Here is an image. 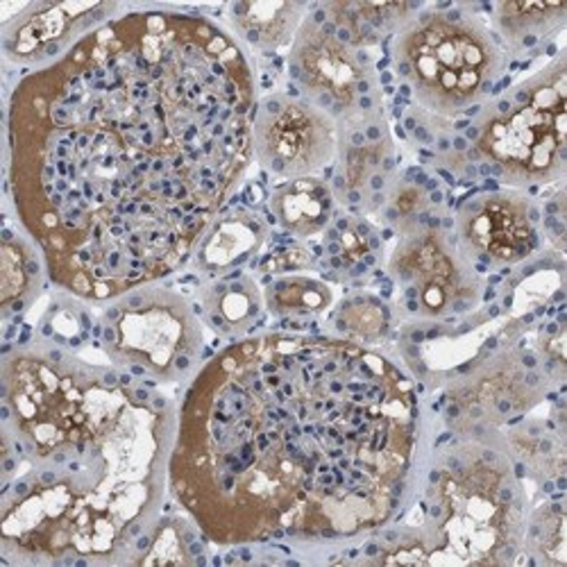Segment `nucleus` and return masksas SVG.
<instances>
[{
  "mask_svg": "<svg viewBox=\"0 0 567 567\" xmlns=\"http://www.w3.org/2000/svg\"><path fill=\"white\" fill-rule=\"evenodd\" d=\"M257 103L250 51L192 8H127L28 71L8 196L55 287L105 307L192 264L255 162Z\"/></svg>",
  "mask_w": 567,
  "mask_h": 567,
  "instance_id": "nucleus-1",
  "label": "nucleus"
},
{
  "mask_svg": "<svg viewBox=\"0 0 567 567\" xmlns=\"http://www.w3.org/2000/svg\"><path fill=\"white\" fill-rule=\"evenodd\" d=\"M427 463L413 372L337 334L229 341L186 384L168 493L218 547H348L402 517Z\"/></svg>",
  "mask_w": 567,
  "mask_h": 567,
  "instance_id": "nucleus-2",
  "label": "nucleus"
},
{
  "mask_svg": "<svg viewBox=\"0 0 567 567\" xmlns=\"http://www.w3.org/2000/svg\"><path fill=\"white\" fill-rule=\"evenodd\" d=\"M0 560L134 565L164 515L177 404L41 332L0 363Z\"/></svg>",
  "mask_w": 567,
  "mask_h": 567,
  "instance_id": "nucleus-3",
  "label": "nucleus"
},
{
  "mask_svg": "<svg viewBox=\"0 0 567 567\" xmlns=\"http://www.w3.org/2000/svg\"><path fill=\"white\" fill-rule=\"evenodd\" d=\"M523 477L499 430L450 432L424 463L415 517L363 540L357 563H515L529 517Z\"/></svg>",
  "mask_w": 567,
  "mask_h": 567,
  "instance_id": "nucleus-4",
  "label": "nucleus"
},
{
  "mask_svg": "<svg viewBox=\"0 0 567 567\" xmlns=\"http://www.w3.org/2000/svg\"><path fill=\"white\" fill-rule=\"evenodd\" d=\"M391 62L402 89L439 118L480 112L508 71L504 43L472 6L422 8L393 37Z\"/></svg>",
  "mask_w": 567,
  "mask_h": 567,
  "instance_id": "nucleus-5",
  "label": "nucleus"
},
{
  "mask_svg": "<svg viewBox=\"0 0 567 567\" xmlns=\"http://www.w3.org/2000/svg\"><path fill=\"white\" fill-rule=\"evenodd\" d=\"M467 155L508 188L563 182L567 166V53L497 91L465 130Z\"/></svg>",
  "mask_w": 567,
  "mask_h": 567,
  "instance_id": "nucleus-6",
  "label": "nucleus"
},
{
  "mask_svg": "<svg viewBox=\"0 0 567 567\" xmlns=\"http://www.w3.org/2000/svg\"><path fill=\"white\" fill-rule=\"evenodd\" d=\"M93 337L112 365L155 384H188L209 359L198 309L162 281L105 305Z\"/></svg>",
  "mask_w": 567,
  "mask_h": 567,
  "instance_id": "nucleus-7",
  "label": "nucleus"
},
{
  "mask_svg": "<svg viewBox=\"0 0 567 567\" xmlns=\"http://www.w3.org/2000/svg\"><path fill=\"white\" fill-rule=\"evenodd\" d=\"M389 275L398 287L400 307L420 320L467 316L484 298L482 272L461 255L454 234L434 216L400 231Z\"/></svg>",
  "mask_w": 567,
  "mask_h": 567,
  "instance_id": "nucleus-8",
  "label": "nucleus"
},
{
  "mask_svg": "<svg viewBox=\"0 0 567 567\" xmlns=\"http://www.w3.org/2000/svg\"><path fill=\"white\" fill-rule=\"evenodd\" d=\"M291 86L334 121L382 107L370 55L311 6L287 58Z\"/></svg>",
  "mask_w": 567,
  "mask_h": 567,
  "instance_id": "nucleus-9",
  "label": "nucleus"
},
{
  "mask_svg": "<svg viewBox=\"0 0 567 567\" xmlns=\"http://www.w3.org/2000/svg\"><path fill=\"white\" fill-rule=\"evenodd\" d=\"M549 389L538 354L504 343L454 372L443 395V420L450 432L499 430L538 406Z\"/></svg>",
  "mask_w": 567,
  "mask_h": 567,
  "instance_id": "nucleus-10",
  "label": "nucleus"
},
{
  "mask_svg": "<svg viewBox=\"0 0 567 567\" xmlns=\"http://www.w3.org/2000/svg\"><path fill=\"white\" fill-rule=\"evenodd\" d=\"M461 255L477 272L529 261L543 246V209L523 188H499L467 198L454 218Z\"/></svg>",
  "mask_w": 567,
  "mask_h": 567,
  "instance_id": "nucleus-11",
  "label": "nucleus"
},
{
  "mask_svg": "<svg viewBox=\"0 0 567 567\" xmlns=\"http://www.w3.org/2000/svg\"><path fill=\"white\" fill-rule=\"evenodd\" d=\"M255 162L275 177H313L337 159V121L293 89L259 99L252 123Z\"/></svg>",
  "mask_w": 567,
  "mask_h": 567,
  "instance_id": "nucleus-12",
  "label": "nucleus"
},
{
  "mask_svg": "<svg viewBox=\"0 0 567 567\" xmlns=\"http://www.w3.org/2000/svg\"><path fill=\"white\" fill-rule=\"evenodd\" d=\"M395 175V144L384 105L337 121L332 186L339 205L352 212L384 207Z\"/></svg>",
  "mask_w": 567,
  "mask_h": 567,
  "instance_id": "nucleus-13",
  "label": "nucleus"
},
{
  "mask_svg": "<svg viewBox=\"0 0 567 567\" xmlns=\"http://www.w3.org/2000/svg\"><path fill=\"white\" fill-rule=\"evenodd\" d=\"M127 8L116 3H32L3 21V55L23 69L60 60L89 32L110 23Z\"/></svg>",
  "mask_w": 567,
  "mask_h": 567,
  "instance_id": "nucleus-14",
  "label": "nucleus"
},
{
  "mask_svg": "<svg viewBox=\"0 0 567 567\" xmlns=\"http://www.w3.org/2000/svg\"><path fill=\"white\" fill-rule=\"evenodd\" d=\"M268 239V223L248 207H227L200 241L192 266L194 270L216 279L241 270L257 257Z\"/></svg>",
  "mask_w": 567,
  "mask_h": 567,
  "instance_id": "nucleus-15",
  "label": "nucleus"
},
{
  "mask_svg": "<svg viewBox=\"0 0 567 567\" xmlns=\"http://www.w3.org/2000/svg\"><path fill=\"white\" fill-rule=\"evenodd\" d=\"M200 318L227 341L250 337L264 311V291L252 275L234 270L212 279L198 291Z\"/></svg>",
  "mask_w": 567,
  "mask_h": 567,
  "instance_id": "nucleus-16",
  "label": "nucleus"
},
{
  "mask_svg": "<svg viewBox=\"0 0 567 567\" xmlns=\"http://www.w3.org/2000/svg\"><path fill=\"white\" fill-rule=\"evenodd\" d=\"M49 277L37 244L19 227H3L0 239V316L6 322L32 309Z\"/></svg>",
  "mask_w": 567,
  "mask_h": 567,
  "instance_id": "nucleus-17",
  "label": "nucleus"
},
{
  "mask_svg": "<svg viewBox=\"0 0 567 567\" xmlns=\"http://www.w3.org/2000/svg\"><path fill=\"white\" fill-rule=\"evenodd\" d=\"M337 205L332 186L318 175L284 179L268 198L272 220L298 239L324 231L334 220Z\"/></svg>",
  "mask_w": 567,
  "mask_h": 567,
  "instance_id": "nucleus-18",
  "label": "nucleus"
},
{
  "mask_svg": "<svg viewBox=\"0 0 567 567\" xmlns=\"http://www.w3.org/2000/svg\"><path fill=\"white\" fill-rule=\"evenodd\" d=\"M309 8L307 3H231L225 8L227 30L248 51L275 53L293 43Z\"/></svg>",
  "mask_w": 567,
  "mask_h": 567,
  "instance_id": "nucleus-19",
  "label": "nucleus"
},
{
  "mask_svg": "<svg viewBox=\"0 0 567 567\" xmlns=\"http://www.w3.org/2000/svg\"><path fill=\"white\" fill-rule=\"evenodd\" d=\"M493 30L508 55H525L565 30L567 3H495Z\"/></svg>",
  "mask_w": 567,
  "mask_h": 567,
  "instance_id": "nucleus-20",
  "label": "nucleus"
},
{
  "mask_svg": "<svg viewBox=\"0 0 567 567\" xmlns=\"http://www.w3.org/2000/svg\"><path fill=\"white\" fill-rule=\"evenodd\" d=\"M334 302V291L327 281L300 272L277 275L264 289V305L275 318H316Z\"/></svg>",
  "mask_w": 567,
  "mask_h": 567,
  "instance_id": "nucleus-21",
  "label": "nucleus"
},
{
  "mask_svg": "<svg viewBox=\"0 0 567 567\" xmlns=\"http://www.w3.org/2000/svg\"><path fill=\"white\" fill-rule=\"evenodd\" d=\"M205 551V536L194 525L192 517L162 515L146 551L136 558L134 565H196L207 563Z\"/></svg>",
  "mask_w": 567,
  "mask_h": 567,
  "instance_id": "nucleus-22",
  "label": "nucleus"
},
{
  "mask_svg": "<svg viewBox=\"0 0 567 567\" xmlns=\"http://www.w3.org/2000/svg\"><path fill=\"white\" fill-rule=\"evenodd\" d=\"M377 252H380V239H377L374 229L361 218L341 216L324 229V255L332 268L365 270L377 261Z\"/></svg>",
  "mask_w": 567,
  "mask_h": 567,
  "instance_id": "nucleus-23",
  "label": "nucleus"
},
{
  "mask_svg": "<svg viewBox=\"0 0 567 567\" xmlns=\"http://www.w3.org/2000/svg\"><path fill=\"white\" fill-rule=\"evenodd\" d=\"M391 318L389 305L372 293L350 296L332 313L337 337L368 346H380L389 337Z\"/></svg>",
  "mask_w": 567,
  "mask_h": 567,
  "instance_id": "nucleus-24",
  "label": "nucleus"
},
{
  "mask_svg": "<svg viewBox=\"0 0 567 567\" xmlns=\"http://www.w3.org/2000/svg\"><path fill=\"white\" fill-rule=\"evenodd\" d=\"M523 551L529 563L565 567V506L563 493L538 506L527 517Z\"/></svg>",
  "mask_w": 567,
  "mask_h": 567,
  "instance_id": "nucleus-25",
  "label": "nucleus"
}]
</instances>
